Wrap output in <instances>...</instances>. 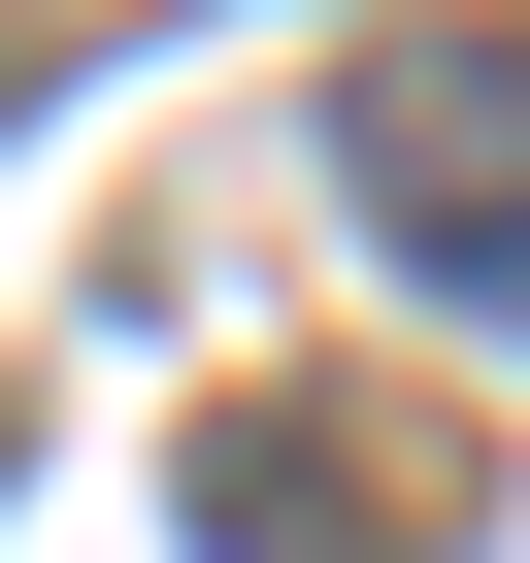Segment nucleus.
I'll use <instances>...</instances> for the list:
<instances>
[{
	"mask_svg": "<svg viewBox=\"0 0 530 563\" xmlns=\"http://www.w3.org/2000/svg\"><path fill=\"white\" fill-rule=\"evenodd\" d=\"M199 530H232V563H431L464 497H431V431H365V398H232V431H199Z\"/></svg>",
	"mask_w": 530,
	"mask_h": 563,
	"instance_id": "f257e3e1",
	"label": "nucleus"
},
{
	"mask_svg": "<svg viewBox=\"0 0 530 563\" xmlns=\"http://www.w3.org/2000/svg\"><path fill=\"white\" fill-rule=\"evenodd\" d=\"M365 199L464 265V299H530V67H464V34H398L365 67Z\"/></svg>",
	"mask_w": 530,
	"mask_h": 563,
	"instance_id": "f03ea898",
	"label": "nucleus"
}]
</instances>
